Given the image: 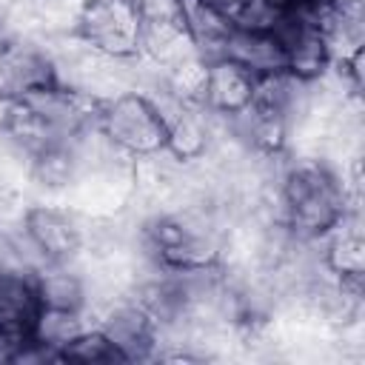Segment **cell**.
<instances>
[{"label":"cell","mask_w":365,"mask_h":365,"mask_svg":"<svg viewBox=\"0 0 365 365\" xmlns=\"http://www.w3.org/2000/svg\"><path fill=\"white\" fill-rule=\"evenodd\" d=\"M319 9L302 3H285L277 9L271 26V34L279 40L288 57V71L302 80H322L334 63Z\"/></svg>","instance_id":"277c9868"},{"label":"cell","mask_w":365,"mask_h":365,"mask_svg":"<svg viewBox=\"0 0 365 365\" xmlns=\"http://www.w3.org/2000/svg\"><path fill=\"white\" fill-rule=\"evenodd\" d=\"M222 57L251 71L257 80L274 77L288 71V57L279 46V40L271 31H248V29H231Z\"/></svg>","instance_id":"8fae6325"},{"label":"cell","mask_w":365,"mask_h":365,"mask_svg":"<svg viewBox=\"0 0 365 365\" xmlns=\"http://www.w3.org/2000/svg\"><path fill=\"white\" fill-rule=\"evenodd\" d=\"M20 231L43 262H74L88 245L80 214L57 202H31L23 208Z\"/></svg>","instance_id":"5b68a950"},{"label":"cell","mask_w":365,"mask_h":365,"mask_svg":"<svg viewBox=\"0 0 365 365\" xmlns=\"http://www.w3.org/2000/svg\"><path fill=\"white\" fill-rule=\"evenodd\" d=\"M257 83L259 80L251 71H245L242 66H237L225 57H217V60L205 63L197 106H202L214 117H228V114L242 111L245 106L254 103Z\"/></svg>","instance_id":"9c48e42d"},{"label":"cell","mask_w":365,"mask_h":365,"mask_svg":"<svg viewBox=\"0 0 365 365\" xmlns=\"http://www.w3.org/2000/svg\"><path fill=\"white\" fill-rule=\"evenodd\" d=\"M180 11H182V29L197 57L202 63L222 57V46L234 29L228 14L208 0H180Z\"/></svg>","instance_id":"7c38bea8"},{"label":"cell","mask_w":365,"mask_h":365,"mask_svg":"<svg viewBox=\"0 0 365 365\" xmlns=\"http://www.w3.org/2000/svg\"><path fill=\"white\" fill-rule=\"evenodd\" d=\"M97 131L103 140L131 160L157 157L165 148L168 120L157 103L140 88H123L97 108Z\"/></svg>","instance_id":"7a4b0ae2"},{"label":"cell","mask_w":365,"mask_h":365,"mask_svg":"<svg viewBox=\"0 0 365 365\" xmlns=\"http://www.w3.org/2000/svg\"><path fill=\"white\" fill-rule=\"evenodd\" d=\"M51 86H60V71L48 46L20 34H11L0 43V88L23 100Z\"/></svg>","instance_id":"8992f818"},{"label":"cell","mask_w":365,"mask_h":365,"mask_svg":"<svg viewBox=\"0 0 365 365\" xmlns=\"http://www.w3.org/2000/svg\"><path fill=\"white\" fill-rule=\"evenodd\" d=\"M34 271L37 268H26L20 262H0V328L9 348L29 339L43 308L34 285Z\"/></svg>","instance_id":"ba28073f"},{"label":"cell","mask_w":365,"mask_h":365,"mask_svg":"<svg viewBox=\"0 0 365 365\" xmlns=\"http://www.w3.org/2000/svg\"><path fill=\"white\" fill-rule=\"evenodd\" d=\"M208 3H214V6H217V9H222V11H225V14H228V11H231V9H234V6H237V3H240V0H208Z\"/></svg>","instance_id":"9a60e30c"},{"label":"cell","mask_w":365,"mask_h":365,"mask_svg":"<svg viewBox=\"0 0 365 365\" xmlns=\"http://www.w3.org/2000/svg\"><path fill=\"white\" fill-rule=\"evenodd\" d=\"M97 328L114 342L125 362L160 356V328L137 297H114L100 311Z\"/></svg>","instance_id":"52a82bcc"},{"label":"cell","mask_w":365,"mask_h":365,"mask_svg":"<svg viewBox=\"0 0 365 365\" xmlns=\"http://www.w3.org/2000/svg\"><path fill=\"white\" fill-rule=\"evenodd\" d=\"M17 108H20V100L14 94H9L6 88H0V137L11 128V123L17 117Z\"/></svg>","instance_id":"5bb4252c"},{"label":"cell","mask_w":365,"mask_h":365,"mask_svg":"<svg viewBox=\"0 0 365 365\" xmlns=\"http://www.w3.org/2000/svg\"><path fill=\"white\" fill-rule=\"evenodd\" d=\"M34 285L40 305L48 311L80 314L88 317L91 311V277L74 262H43L34 271Z\"/></svg>","instance_id":"30bf717a"},{"label":"cell","mask_w":365,"mask_h":365,"mask_svg":"<svg viewBox=\"0 0 365 365\" xmlns=\"http://www.w3.org/2000/svg\"><path fill=\"white\" fill-rule=\"evenodd\" d=\"M279 225L305 242L325 240L348 214L356 211L345 177L319 154H302L282 165L277 182Z\"/></svg>","instance_id":"6da1fadb"},{"label":"cell","mask_w":365,"mask_h":365,"mask_svg":"<svg viewBox=\"0 0 365 365\" xmlns=\"http://www.w3.org/2000/svg\"><path fill=\"white\" fill-rule=\"evenodd\" d=\"M77 43L108 60L140 57L143 20L137 0H80L71 23Z\"/></svg>","instance_id":"3957f363"},{"label":"cell","mask_w":365,"mask_h":365,"mask_svg":"<svg viewBox=\"0 0 365 365\" xmlns=\"http://www.w3.org/2000/svg\"><path fill=\"white\" fill-rule=\"evenodd\" d=\"M268 3H274V6H285L288 0H268Z\"/></svg>","instance_id":"2e32d148"},{"label":"cell","mask_w":365,"mask_h":365,"mask_svg":"<svg viewBox=\"0 0 365 365\" xmlns=\"http://www.w3.org/2000/svg\"><path fill=\"white\" fill-rule=\"evenodd\" d=\"M63 362H125L123 354L114 348V342L97 328V325H86L66 348H63Z\"/></svg>","instance_id":"4fadbf2b"}]
</instances>
